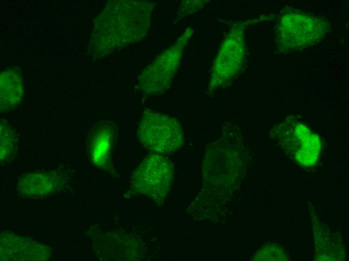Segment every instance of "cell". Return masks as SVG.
Instances as JSON below:
<instances>
[{
  "label": "cell",
  "instance_id": "4",
  "mask_svg": "<svg viewBox=\"0 0 349 261\" xmlns=\"http://www.w3.org/2000/svg\"><path fill=\"white\" fill-rule=\"evenodd\" d=\"M116 134V125L108 120L96 122L88 132L86 137L87 150L95 165L103 168L106 166Z\"/></svg>",
  "mask_w": 349,
  "mask_h": 261
},
{
  "label": "cell",
  "instance_id": "3",
  "mask_svg": "<svg viewBox=\"0 0 349 261\" xmlns=\"http://www.w3.org/2000/svg\"><path fill=\"white\" fill-rule=\"evenodd\" d=\"M172 162L161 155L151 154L137 166L130 178L131 188L136 192L155 200L163 199L172 183Z\"/></svg>",
  "mask_w": 349,
  "mask_h": 261
},
{
  "label": "cell",
  "instance_id": "7",
  "mask_svg": "<svg viewBox=\"0 0 349 261\" xmlns=\"http://www.w3.org/2000/svg\"><path fill=\"white\" fill-rule=\"evenodd\" d=\"M19 139L17 133L6 120L1 119L0 121V142L1 160L10 158L15 153L18 147Z\"/></svg>",
  "mask_w": 349,
  "mask_h": 261
},
{
  "label": "cell",
  "instance_id": "5",
  "mask_svg": "<svg viewBox=\"0 0 349 261\" xmlns=\"http://www.w3.org/2000/svg\"><path fill=\"white\" fill-rule=\"evenodd\" d=\"M1 112L15 109L21 102L24 95V82L18 69H9L1 75Z\"/></svg>",
  "mask_w": 349,
  "mask_h": 261
},
{
  "label": "cell",
  "instance_id": "2",
  "mask_svg": "<svg viewBox=\"0 0 349 261\" xmlns=\"http://www.w3.org/2000/svg\"><path fill=\"white\" fill-rule=\"evenodd\" d=\"M137 137L143 147L161 155L177 151L184 142L182 125L177 119L153 112L143 114L138 123Z\"/></svg>",
  "mask_w": 349,
  "mask_h": 261
},
{
  "label": "cell",
  "instance_id": "1",
  "mask_svg": "<svg viewBox=\"0 0 349 261\" xmlns=\"http://www.w3.org/2000/svg\"><path fill=\"white\" fill-rule=\"evenodd\" d=\"M328 29V24L322 18L290 11L279 19L276 43L283 51L303 49L318 43Z\"/></svg>",
  "mask_w": 349,
  "mask_h": 261
},
{
  "label": "cell",
  "instance_id": "6",
  "mask_svg": "<svg viewBox=\"0 0 349 261\" xmlns=\"http://www.w3.org/2000/svg\"><path fill=\"white\" fill-rule=\"evenodd\" d=\"M64 175L60 171L28 173L19 182L20 187L33 189H44L56 187L66 182Z\"/></svg>",
  "mask_w": 349,
  "mask_h": 261
}]
</instances>
